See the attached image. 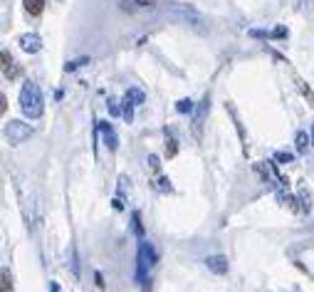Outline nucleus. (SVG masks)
Wrapping results in <instances>:
<instances>
[{
  "label": "nucleus",
  "instance_id": "nucleus-1",
  "mask_svg": "<svg viewBox=\"0 0 314 292\" xmlns=\"http://www.w3.org/2000/svg\"><path fill=\"white\" fill-rule=\"evenodd\" d=\"M20 109L28 119H40L42 111H45V99H42V92L35 82H25L23 89H20Z\"/></svg>",
  "mask_w": 314,
  "mask_h": 292
},
{
  "label": "nucleus",
  "instance_id": "nucleus-2",
  "mask_svg": "<svg viewBox=\"0 0 314 292\" xmlns=\"http://www.w3.org/2000/svg\"><path fill=\"white\" fill-rule=\"evenodd\" d=\"M166 15H169L171 20H176L178 25H188V28H193V30L201 33V35L208 33V20H206L196 8H191V5H171V8L166 10Z\"/></svg>",
  "mask_w": 314,
  "mask_h": 292
},
{
  "label": "nucleus",
  "instance_id": "nucleus-3",
  "mask_svg": "<svg viewBox=\"0 0 314 292\" xmlns=\"http://www.w3.org/2000/svg\"><path fill=\"white\" fill-rule=\"evenodd\" d=\"M156 262V253L148 243H141L139 245V257H136V280L143 285L146 282V275H148V267Z\"/></svg>",
  "mask_w": 314,
  "mask_h": 292
},
{
  "label": "nucleus",
  "instance_id": "nucleus-4",
  "mask_svg": "<svg viewBox=\"0 0 314 292\" xmlns=\"http://www.w3.org/2000/svg\"><path fill=\"white\" fill-rule=\"evenodd\" d=\"M5 136H8L10 144H23L25 139L33 136V126H30V124H23V121H18V119H10V121L5 124Z\"/></svg>",
  "mask_w": 314,
  "mask_h": 292
},
{
  "label": "nucleus",
  "instance_id": "nucleus-5",
  "mask_svg": "<svg viewBox=\"0 0 314 292\" xmlns=\"http://www.w3.org/2000/svg\"><path fill=\"white\" fill-rule=\"evenodd\" d=\"M208 109H210V97L206 94L201 99V104L196 107V111H193V136L196 139H201V134H203V121L208 116Z\"/></svg>",
  "mask_w": 314,
  "mask_h": 292
},
{
  "label": "nucleus",
  "instance_id": "nucleus-6",
  "mask_svg": "<svg viewBox=\"0 0 314 292\" xmlns=\"http://www.w3.org/2000/svg\"><path fill=\"white\" fill-rule=\"evenodd\" d=\"M97 129L102 131V139H104V144L109 146L111 151H116V149H119V139H116V131H114V126H111L109 121H97Z\"/></svg>",
  "mask_w": 314,
  "mask_h": 292
},
{
  "label": "nucleus",
  "instance_id": "nucleus-7",
  "mask_svg": "<svg viewBox=\"0 0 314 292\" xmlns=\"http://www.w3.org/2000/svg\"><path fill=\"white\" fill-rule=\"evenodd\" d=\"M203 262H206V267H208L210 272H215V275H225V272H228V267H230L225 255H208Z\"/></svg>",
  "mask_w": 314,
  "mask_h": 292
},
{
  "label": "nucleus",
  "instance_id": "nucleus-8",
  "mask_svg": "<svg viewBox=\"0 0 314 292\" xmlns=\"http://www.w3.org/2000/svg\"><path fill=\"white\" fill-rule=\"evenodd\" d=\"M20 47H23L25 52L35 55V52H40V50H42V37H40L37 33H28V35H23V37H20Z\"/></svg>",
  "mask_w": 314,
  "mask_h": 292
},
{
  "label": "nucleus",
  "instance_id": "nucleus-9",
  "mask_svg": "<svg viewBox=\"0 0 314 292\" xmlns=\"http://www.w3.org/2000/svg\"><path fill=\"white\" fill-rule=\"evenodd\" d=\"M3 72H5V77H10V79H15V77L20 74V70L15 67V62H13V57L8 55V50H3Z\"/></svg>",
  "mask_w": 314,
  "mask_h": 292
},
{
  "label": "nucleus",
  "instance_id": "nucleus-10",
  "mask_svg": "<svg viewBox=\"0 0 314 292\" xmlns=\"http://www.w3.org/2000/svg\"><path fill=\"white\" fill-rule=\"evenodd\" d=\"M277 198H279V203H282V206H287L292 213L302 211V206H297V198H294V196H289V193H287V196H284V193H277Z\"/></svg>",
  "mask_w": 314,
  "mask_h": 292
},
{
  "label": "nucleus",
  "instance_id": "nucleus-11",
  "mask_svg": "<svg viewBox=\"0 0 314 292\" xmlns=\"http://www.w3.org/2000/svg\"><path fill=\"white\" fill-rule=\"evenodd\" d=\"M294 144H297V151H299V154H307V146L312 144V136H307L304 131H299V134L294 136Z\"/></svg>",
  "mask_w": 314,
  "mask_h": 292
},
{
  "label": "nucleus",
  "instance_id": "nucleus-12",
  "mask_svg": "<svg viewBox=\"0 0 314 292\" xmlns=\"http://www.w3.org/2000/svg\"><path fill=\"white\" fill-rule=\"evenodd\" d=\"M23 3H25V10L30 15H40L42 8H45V0H23Z\"/></svg>",
  "mask_w": 314,
  "mask_h": 292
},
{
  "label": "nucleus",
  "instance_id": "nucleus-13",
  "mask_svg": "<svg viewBox=\"0 0 314 292\" xmlns=\"http://www.w3.org/2000/svg\"><path fill=\"white\" fill-rule=\"evenodd\" d=\"M0 292H13V280H10V272L5 267L0 272Z\"/></svg>",
  "mask_w": 314,
  "mask_h": 292
},
{
  "label": "nucleus",
  "instance_id": "nucleus-14",
  "mask_svg": "<svg viewBox=\"0 0 314 292\" xmlns=\"http://www.w3.org/2000/svg\"><path fill=\"white\" fill-rule=\"evenodd\" d=\"M124 99H129L134 107H136V104H143V92H141V89H136V87H131V89L126 92V97H124Z\"/></svg>",
  "mask_w": 314,
  "mask_h": 292
},
{
  "label": "nucleus",
  "instance_id": "nucleus-15",
  "mask_svg": "<svg viewBox=\"0 0 314 292\" xmlns=\"http://www.w3.org/2000/svg\"><path fill=\"white\" fill-rule=\"evenodd\" d=\"M166 154H169V159H174L178 154V141L171 134H166Z\"/></svg>",
  "mask_w": 314,
  "mask_h": 292
},
{
  "label": "nucleus",
  "instance_id": "nucleus-16",
  "mask_svg": "<svg viewBox=\"0 0 314 292\" xmlns=\"http://www.w3.org/2000/svg\"><path fill=\"white\" fill-rule=\"evenodd\" d=\"M176 111H181V114H191V111H196V104H193L191 99H178V102H176Z\"/></svg>",
  "mask_w": 314,
  "mask_h": 292
},
{
  "label": "nucleus",
  "instance_id": "nucleus-17",
  "mask_svg": "<svg viewBox=\"0 0 314 292\" xmlns=\"http://www.w3.org/2000/svg\"><path fill=\"white\" fill-rule=\"evenodd\" d=\"M299 203H302V211H307V213L312 211V196H309V191H307V188H302V191H299Z\"/></svg>",
  "mask_w": 314,
  "mask_h": 292
},
{
  "label": "nucleus",
  "instance_id": "nucleus-18",
  "mask_svg": "<svg viewBox=\"0 0 314 292\" xmlns=\"http://www.w3.org/2000/svg\"><path fill=\"white\" fill-rule=\"evenodd\" d=\"M121 116L126 119V124H131V121H134V104H131L129 99H124V109H121Z\"/></svg>",
  "mask_w": 314,
  "mask_h": 292
},
{
  "label": "nucleus",
  "instance_id": "nucleus-19",
  "mask_svg": "<svg viewBox=\"0 0 314 292\" xmlns=\"http://www.w3.org/2000/svg\"><path fill=\"white\" fill-rule=\"evenodd\" d=\"M89 62V57H79V60H70L67 65H65V72H74L77 67H82V65H87Z\"/></svg>",
  "mask_w": 314,
  "mask_h": 292
},
{
  "label": "nucleus",
  "instance_id": "nucleus-20",
  "mask_svg": "<svg viewBox=\"0 0 314 292\" xmlns=\"http://www.w3.org/2000/svg\"><path fill=\"white\" fill-rule=\"evenodd\" d=\"M275 161H279V164H292V161H294V154H289V151H277V154H275Z\"/></svg>",
  "mask_w": 314,
  "mask_h": 292
},
{
  "label": "nucleus",
  "instance_id": "nucleus-21",
  "mask_svg": "<svg viewBox=\"0 0 314 292\" xmlns=\"http://www.w3.org/2000/svg\"><path fill=\"white\" fill-rule=\"evenodd\" d=\"M297 84H299V89H302V94H304V97L309 99V104L314 107V94H312V89H309V87H307L304 82H299V79H297Z\"/></svg>",
  "mask_w": 314,
  "mask_h": 292
},
{
  "label": "nucleus",
  "instance_id": "nucleus-22",
  "mask_svg": "<svg viewBox=\"0 0 314 292\" xmlns=\"http://www.w3.org/2000/svg\"><path fill=\"white\" fill-rule=\"evenodd\" d=\"M131 220H134V230H136V235H143V225H141V216H139V213H134V216H131Z\"/></svg>",
  "mask_w": 314,
  "mask_h": 292
},
{
  "label": "nucleus",
  "instance_id": "nucleus-23",
  "mask_svg": "<svg viewBox=\"0 0 314 292\" xmlns=\"http://www.w3.org/2000/svg\"><path fill=\"white\" fill-rule=\"evenodd\" d=\"M109 114H111V116H119V114H121V109H119L116 99H109Z\"/></svg>",
  "mask_w": 314,
  "mask_h": 292
},
{
  "label": "nucleus",
  "instance_id": "nucleus-24",
  "mask_svg": "<svg viewBox=\"0 0 314 292\" xmlns=\"http://www.w3.org/2000/svg\"><path fill=\"white\" fill-rule=\"evenodd\" d=\"M72 272H74V277H79V262H77V250L72 248Z\"/></svg>",
  "mask_w": 314,
  "mask_h": 292
},
{
  "label": "nucleus",
  "instance_id": "nucleus-25",
  "mask_svg": "<svg viewBox=\"0 0 314 292\" xmlns=\"http://www.w3.org/2000/svg\"><path fill=\"white\" fill-rule=\"evenodd\" d=\"M270 37H287V28H275L270 33Z\"/></svg>",
  "mask_w": 314,
  "mask_h": 292
},
{
  "label": "nucleus",
  "instance_id": "nucleus-26",
  "mask_svg": "<svg viewBox=\"0 0 314 292\" xmlns=\"http://www.w3.org/2000/svg\"><path fill=\"white\" fill-rule=\"evenodd\" d=\"M146 164H148L151 169H159V166H161V164H159V156H153V154H151V156L146 159Z\"/></svg>",
  "mask_w": 314,
  "mask_h": 292
},
{
  "label": "nucleus",
  "instance_id": "nucleus-27",
  "mask_svg": "<svg viewBox=\"0 0 314 292\" xmlns=\"http://www.w3.org/2000/svg\"><path fill=\"white\" fill-rule=\"evenodd\" d=\"M159 188H161V191H171V181H169V179H161V181H159Z\"/></svg>",
  "mask_w": 314,
  "mask_h": 292
},
{
  "label": "nucleus",
  "instance_id": "nucleus-28",
  "mask_svg": "<svg viewBox=\"0 0 314 292\" xmlns=\"http://www.w3.org/2000/svg\"><path fill=\"white\" fill-rule=\"evenodd\" d=\"M5 109H8V99H5V94H3V97H0V111L5 114Z\"/></svg>",
  "mask_w": 314,
  "mask_h": 292
},
{
  "label": "nucleus",
  "instance_id": "nucleus-29",
  "mask_svg": "<svg viewBox=\"0 0 314 292\" xmlns=\"http://www.w3.org/2000/svg\"><path fill=\"white\" fill-rule=\"evenodd\" d=\"M94 280H97L99 287H104V277H102V272H94Z\"/></svg>",
  "mask_w": 314,
  "mask_h": 292
},
{
  "label": "nucleus",
  "instance_id": "nucleus-30",
  "mask_svg": "<svg viewBox=\"0 0 314 292\" xmlns=\"http://www.w3.org/2000/svg\"><path fill=\"white\" fill-rule=\"evenodd\" d=\"M111 203H114V208H116V211H121V208H124V203H121V201H119V198H114V201H111Z\"/></svg>",
  "mask_w": 314,
  "mask_h": 292
},
{
  "label": "nucleus",
  "instance_id": "nucleus-31",
  "mask_svg": "<svg viewBox=\"0 0 314 292\" xmlns=\"http://www.w3.org/2000/svg\"><path fill=\"white\" fill-rule=\"evenodd\" d=\"M312 146H314V124H312Z\"/></svg>",
  "mask_w": 314,
  "mask_h": 292
},
{
  "label": "nucleus",
  "instance_id": "nucleus-32",
  "mask_svg": "<svg viewBox=\"0 0 314 292\" xmlns=\"http://www.w3.org/2000/svg\"><path fill=\"white\" fill-rule=\"evenodd\" d=\"M302 3H304V5H307V3H312V0H302Z\"/></svg>",
  "mask_w": 314,
  "mask_h": 292
}]
</instances>
